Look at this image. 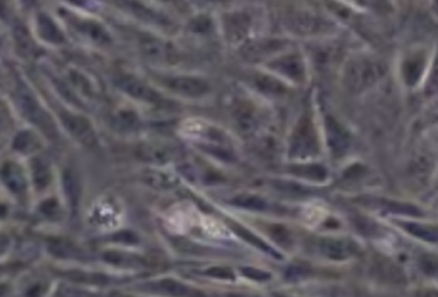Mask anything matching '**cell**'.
<instances>
[{
  "mask_svg": "<svg viewBox=\"0 0 438 297\" xmlns=\"http://www.w3.org/2000/svg\"><path fill=\"white\" fill-rule=\"evenodd\" d=\"M385 73L383 61L372 58H358L346 66L344 80L351 92H359L373 86L385 76Z\"/></svg>",
  "mask_w": 438,
  "mask_h": 297,
  "instance_id": "6da1fadb",
  "label": "cell"
},
{
  "mask_svg": "<svg viewBox=\"0 0 438 297\" xmlns=\"http://www.w3.org/2000/svg\"><path fill=\"white\" fill-rule=\"evenodd\" d=\"M15 101L27 121H30L32 124L38 127L48 138H58V131H57V126L54 123L53 118L44 108L40 106L35 95L24 85L18 86L15 92Z\"/></svg>",
  "mask_w": 438,
  "mask_h": 297,
  "instance_id": "7a4b0ae2",
  "label": "cell"
},
{
  "mask_svg": "<svg viewBox=\"0 0 438 297\" xmlns=\"http://www.w3.org/2000/svg\"><path fill=\"white\" fill-rule=\"evenodd\" d=\"M319 152L318 135L309 117H302L295 127L290 140V158L306 159Z\"/></svg>",
  "mask_w": 438,
  "mask_h": 297,
  "instance_id": "3957f363",
  "label": "cell"
},
{
  "mask_svg": "<svg viewBox=\"0 0 438 297\" xmlns=\"http://www.w3.org/2000/svg\"><path fill=\"white\" fill-rule=\"evenodd\" d=\"M181 152L177 146L164 143H141L136 147V157L154 166H164L178 159Z\"/></svg>",
  "mask_w": 438,
  "mask_h": 297,
  "instance_id": "277c9868",
  "label": "cell"
},
{
  "mask_svg": "<svg viewBox=\"0 0 438 297\" xmlns=\"http://www.w3.org/2000/svg\"><path fill=\"white\" fill-rule=\"evenodd\" d=\"M117 86L122 92L129 94V96L135 98L140 101H144L153 106H162L166 103L163 96L155 92L149 85L145 84L141 80L131 75H122L117 78Z\"/></svg>",
  "mask_w": 438,
  "mask_h": 297,
  "instance_id": "5b68a950",
  "label": "cell"
},
{
  "mask_svg": "<svg viewBox=\"0 0 438 297\" xmlns=\"http://www.w3.org/2000/svg\"><path fill=\"white\" fill-rule=\"evenodd\" d=\"M61 119L64 127L77 141H80L81 144L89 147L97 145L98 143L97 133L92 129L91 123L85 117L72 115L69 112H62Z\"/></svg>",
  "mask_w": 438,
  "mask_h": 297,
  "instance_id": "8992f818",
  "label": "cell"
},
{
  "mask_svg": "<svg viewBox=\"0 0 438 297\" xmlns=\"http://www.w3.org/2000/svg\"><path fill=\"white\" fill-rule=\"evenodd\" d=\"M163 85L171 92L180 94L189 98H199L209 92V85L199 77L172 76L164 77L162 80Z\"/></svg>",
  "mask_w": 438,
  "mask_h": 297,
  "instance_id": "52a82bcc",
  "label": "cell"
},
{
  "mask_svg": "<svg viewBox=\"0 0 438 297\" xmlns=\"http://www.w3.org/2000/svg\"><path fill=\"white\" fill-rule=\"evenodd\" d=\"M140 49L151 61L174 63L177 61V53L174 46L164 40L153 36H144L140 38Z\"/></svg>",
  "mask_w": 438,
  "mask_h": 297,
  "instance_id": "ba28073f",
  "label": "cell"
},
{
  "mask_svg": "<svg viewBox=\"0 0 438 297\" xmlns=\"http://www.w3.org/2000/svg\"><path fill=\"white\" fill-rule=\"evenodd\" d=\"M318 250L328 259L345 260L355 255L358 246L350 240L327 237L318 241Z\"/></svg>",
  "mask_w": 438,
  "mask_h": 297,
  "instance_id": "9c48e42d",
  "label": "cell"
},
{
  "mask_svg": "<svg viewBox=\"0 0 438 297\" xmlns=\"http://www.w3.org/2000/svg\"><path fill=\"white\" fill-rule=\"evenodd\" d=\"M325 126L327 143L331 149V152L336 157L345 154L350 145V136H348V131L345 130L333 117H325Z\"/></svg>",
  "mask_w": 438,
  "mask_h": 297,
  "instance_id": "30bf717a",
  "label": "cell"
},
{
  "mask_svg": "<svg viewBox=\"0 0 438 297\" xmlns=\"http://www.w3.org/2000/svg\"><path fill=\"white\" fill-rule=\"evenodd\" d=\"M269 66L276 72L288 77L290 80L296 81V82H302L304 77H305L304 61H302V57H299L297 54L285 55L280 59L272 61Z\"/></svg>",
  "mask_w": 438,
  "mask_h": 297,
  "instance_id": "8fae6325",
  "label": "cell"
},
{
  "mask_svg": "<svg viewBox=\"0 0 438 297\" xmlns=\"http://www.w3.org/2000/svg\"><path fill=\"white\" fill-rule=\"evenodd\" d=\"M234 124L242 135H251L257 127L255 108L246 101H239L232 109Z\"/></svg>",
  "mask_w": 438,
  "mask_h": 297,
  "instance_id": "7c38bea8",
  "label": "cell"
},
{
  "mask_svg": "<svg viewBox=\"0 0 438 297\" xmlns=\"http://www.w3.org/2000/svg\"><path fill=\"white\" fill-rule=\"evenodd\" d=\"M285 46L281 40H260L251 41L242 48V57L248 61H262L272 54L280 52Z\"/></svg>",
  "mask_w": 438,
  "mask_h": 297,
  "instance_id": "4fadbf2b",
  "label": "cell"
},
{
  "mask_svg": "<svg viewBox=\"0 0 438 297\" xmlns=\"http://www.w3.org/2000/svg\"><path fill=\"white\" fill-rule=\"evenodd\" d=\"M249 30V15L243 13H231L225 17V31L228 40L237 43L248 35Z\"/></svg>",
  "mask_w": 438,
  "mask_h": 297,
  "instance_id": "5bb4252c",
  "label": "cell"
},
{
  "mask_svg": "<svg viewBox=\"0 0 438 297\" xmlns=\"http://www.w3.org/2000/svg\"><path fill=\"white\" fill-rule=\"evenodd\" d=\"M141 180L143 182L155 190H171L180 184V180L177 175L168 173V172L155 171V169L145 171L141 175Z\"/></svg>",
  "mask_w": 438,
  "mask_h": 297,
  "instance_id": "9a60e30c",
  "label": "cell"
},
{
  "mask_svg": "<svg viewBox=\"0 0 438 297\" xmlns=\"http://www.w3.org/2000/svg\"><path fill=\"white\" fill-rule=\"evenodd\" d=\"M36 29L40 38L50 44H63L66 38L58 24L49 15L40 13L36 20Z\"/></svg>",
  "mask_w": 438,
  "mask_h": 297,
  "instance_id": "2e32d148",
  "label": "cell"
},
{
  "mask_svg": "<svg viewBox=\"0 0 438 297\" xmlns=\"http://www.w3.org/2000/svg\"><path fill=\"white\" fill-rule=\"evenodd\" d=\"M425 67V55L422 52L410 54L408 58L402 63V76L407 84L410 86L419 81Z\"/></svg>",
  "mask_w": 438,
  "mask_h": 297,
  "instance_id": "e0dca14e",
  "label": "cell"
},
{
  "mask_svg": "<svg viewBox=\"0 0 438 297\" xmlns=\"http://www.w3.org/2000/svg\"><path fill=\"white\" fill-rule=\"evenodd\" d=\"M0 175L4 183L7 184L8 189L13 194L21 195L26 190V178L22 169L15 163H7L1 169Z\"/></svg>",
  "mask_w": 438,
  "mask_h": 297,
  "instance_id": "ac0fdd59",
  "label": "cell"
},
{
  "mask_svg": "<svg viewBox=\"0 0 438 297\" xmlns=\"http://www.w3.org/2000/svg\"><path fill=\"white\" fill-rule=\"evenodd\" d=\"M72 22L75 24V27L77 30L81 31L83 35H86L87 38L94 40L95 43H99V44H108V43L111 41L109 34H108L106 29H104L101 24H99L98 22L89 21V20H73Z\"/></svg>",
  "mask_w": 438,
  "mask_h": 297,
  "instance_id": "d6986e66",
  "label": "cell"
},
{
  "mask_svg": "<svg viewBox=\"0 0 438 297\" xmlns=\"http://www.w3.org/2000/svg\"><path fill=\"white\" fill-rule=\"evenodd\" d=\"M291 29L297 34H314L325 27V22L316 15H299L291 20Z\"/></svg>",
  "mask_w": 438,
  "mask_h": 297,
  "instance_id": "ffe728a7",
  "label": "cell"
},
{
  "mask_svg": "<svg viewBox=\"0 0 438 297\" xmlns=\"http://www.w3.org/2000/svg\"><path fill=\"white\" fill-rule=\"evenodd\" d=\"M288 169L292 175L306 180L325 181L327 178V169L319 164H292Z\"/></svg>",
  "mask_w": 438,
  "mask_h": 297,
  "instance_id": "44dd1931",
  "label": "cell"
},
{
  "mask_svg": "<svg viewBox=\"0 0 438 297\" xmlns=\"http://www.w3.org/2000/svg\"><path fill=\"white\" fill-rule=\"evenodd\" d=\"M229 224H231V229H234L237 236L241 237V238H243L245 241H248L249 244L254 245V246H255L257 249H259V250L267 252V254H269V255H273L274 258H278V259L282 258L281 255H278L277 252L273 250L272 247H271L269 245L265 244L263 240H260L259 237L255 236L253 232H250L249 229L242 227L240 224H236L234 222H231Z\"/></svg>",
  "mask_w": 438,
  "mask_h": 297,
  "instance_id": "7402d4cb",
  "label": "cell"
},
{
  "mask_svg": "<svg viewBox=\"0 0 438 297\" xmlns=\"http://www.w3.org/2000/svg\"><path fill=\"white\" fill-rule=\"evenodd\" d=\"M255 85L259 92H264L267 95H273V96H281L288 92L285 85L277 78L268 76V75H257L255 77Z\"/></svg>",
  "mask_w": 438,
  "mask_h": 297,
  "instance_id": "603a6c76",
  "label": "cell"
},
{
  "mask_svg": "<svg viewBox=\"0 0 438 297\" xmlns=\"http://www.w3.org/2000/svg\"><path fill=\"white\" fill-rule=\"evenodd\" d=\"M104 260L118 267L137 268L146 266V261L144 259L120 252H106L104 254Z\"/></svg>",
  "mask_w": 438,
  "mask_h": 297,
  "instance_id": "cb8c5ba5",
  "label": "cell"
},
{
  "mask_svg": "<svg viewBox=\"0 0 438 297\" xmlns=\"http://www.w3.org/2000/svg\"><path fill=\"white\" fill-rule=\"evenodd\" d=\"M139 115L129 109L118 110L113 117L114 127L120 131H134L139 127Z\"/></svg>",
  "mask_w": 438,
  "mask_h": 297,
  "instance_id": "d4e9b609",
  "label": "cell"
},
{
  "mask_svg": "<svg viewBox=\"0 0 438 297\" xmlns=\"http://www.w3.org/2000/svg\"><path fill=\"white\" fill-rule=\"evenodd\" d=\"M154 290L160 291L167 295L172 296H185L189 294V289L183 286L181 282H177L174 280H160L158 282L153 283Z\"/></svg>",
  "mask_w": 438,
  "mask_h": 297,
  "instance_id": "484cf974",
  "label": "cell"
},
{
  "mask_svg": "<svg viewBox=\"0 0 438 297\" xmlns=\"http://www.w3.org/2000/svg\"><path fill=\"white\" fill-rule=\"evenodd\" d=\"M32 171H34V182L38 189H44L50 182V171L49 166L46 164L44 159H34L32 163Z\"/></svg>",
  "mask_w": 438,
  "mask_h": 297,
  "instance_id": "4316f807",
  "label": "cell"
},
{
  "mask_svg": "<svg viewBox=\"0 0 438 297\" xmlns=\"http://www.w3.org/2000/svg\"><path fill=\"white\" fill-rule=\"evenodd\" d=\"M40 144H38V140L32 132L30 131H22L17 135V138L15 140V150L21 152H35L38 149Z\"/></svg>",
  "mask_w": 438,
  "mask_h": 297,
  "instance_id": "83f0119b",
  "label": "cell"
},
{
  "mask_svg": "<svg viewBox=\"0 0 438 297\" xmlns=\"http://www.w3.org/2000/svg\"><path fill=\"white\" fill-rule=\"evenodd\" d=\"M402 227L408 229L411 235L425 240V241H430V242H437L438 241L437 229L427 227V226L416 224V223H402Z\"/></svg>",
  "mask_w": 438,
  "mask_h": 297,
  "instance_id": "f1b7e54d",
  "label": "cell"
},
{
  "mask_svg": "<svg viewBox=\"0 0 438 297\" xmlns=\"http://www.w3.org/2000/svg\"><path fill=\"white\" fill-rule=\"evenodd\" d=\"M232 204L236 206H240L243 209H249V210H265L267 204H265L263 198H257L254 195H240L237 198L232 200Z\"/></svg>",
  "mask_w": 438,
  "mask_h": 297,
  "instance_id": "f546056e",
  "label": "cell"
},
{
  "mask_svg": "<svg viewBox=\"0 0 438 297\" xmlns=\"http://www.w3.org/2000/svg\"><path fill=\"white\" fill-rule=\"evenodd\" d=\"M15 36L17 45L20 48V50H21V53L23 55H32V54L35 53V50H36L35 44H34V41L29 36L27 31L24 30L23 27H18L15 30Z\"/></svg>",
  "mask_w": 438,
  "mask_h": 297,
  "instance_id": "4dcf8cb0",
  "label": "cell"
},
{
  "mask_svg": "<svg viewBox=\"0 0 438 297\" xmlns=\"http://www.w3.org/2000/svg\"><path fill=\"white\" fill-rule=\"evenodd\" d=\"M69 278L77 282L91 283V284H106L108 278L99 273H86V272H69Z\"/></svg>",
  "mask_w": 438,
  "mask_h": 297,
  "instance_id": "1f68e13d",
  "label": "cell"
},
{
  "mask_svg": "<svg viewBox=\"0 0 438 297\" xmlns=\"http://www.w3.org/2000/svg\"><path fill=\"white\" fill-rule=\"evenodd\" d=\"M269 235L272 236L273 240L280 244L283 247H288L291 242H292V238H291V233L288 229H285L283 226H278V224H273L269 229Z\"/></svg>",
  "mask_w": 438,
  "mask_h": 297,
  "instance_id": "d6a6232c",
  "label": "cell"
},
{
  "mask_svg": "<svg viewBox=\"0 0 438 297\" xmlns=\"http://www.w3.org/2000/svg\"><path fill=\"white\" fill-rule=\"evenodd\" d=\"M241 272L245 277L257 281V282H265V281L271 280V275L268 272L260 270L257 268H241Z\"/></svg>",
  "mask_w": 438,
  "mask_h": 297,
  "instance_id": "836d02e7",
  "label": "cell"
},
{
  "mask_svg": "<svg viewBox=\"0 0 438 297\" xmlns=\"http://www.w3.org/2000/svg\"><path fill=\"white\" fill-rule=\"evenodd\" d=\"M204 275L214 277V278H219V280H228V281H234V272L231 269L225 267L209 268L208 270H205Z\"/></svg>",
  "mask_w": 438,
  "mask_h": 297,
  "instance_id": "e575fe53",
  "label": "cell"
},
{
  "mask_svg": "<svg viewBox=\"0 0 438 297\" xmlns=\"http://www.w3.org/2000/svg\"><path fill=\"white\" fill-rule=\"evenodd\" d=\"M421 266L427 275L438 277V259L431 255H423L421 259Z\"/></svg>",
  "mask_w": 438,
  "mask_h": 297,
  "instance_id": "d590c367",
  "label": "cell"
},
{
  "mask_svg": "<svg viewBox=\"0 0 438 297\" xmlns=\"http://www.w3.org/2000/svg\"><path fill=\"white\" fill-rule=\"evenodd\" d=\"M114 241L121 244L136 245L139 242V237L131 231H121L113 236Z\"/></svg>",
  "mask_w": 438,
  "mask_h": 297,
  "instance_id": "8d00e7d4",
  "label": "cell"
},
{
  "mask_svg": "<svg viewBox=\"0 0 438 297\" xmlns=\"http://www.w3.org/2000/svg\"><path fill=\"white\" fill-rule=\"evenodd\" d=\"M359 1L364 6L372 8L374 10H379V12L391 10V4L388 0H359Z\"/></svg>",
  "mask_w": 438,
  "mask_h": 297,
  "instance_id": "74e56055",
  "label": "cell"
},
{
  "mask_svg": "<svg viewBox=\"0 0 438 297\" xmlns=\"http://www.w3.org/2000/svg\"><path fill=\"white\" fill-rule=\"evenodd\" d=\"M191 30L195 32H205V31L211 30V20H208L203 15L197 17L191 22Z\"/></svg>",
  "mask_w": 438,
  "mask_h": 297,
  "instance_id": "f35d334b",
  "label": "cell"
},
{
  "mask_svg": "<svg viewBox=\"0 0 438 297\" xmlns=\"http://www.w3.org/2000/svg\"><path fill=\"white\" fill-rule=\"evenodd\" d=\"M41 210L49 218H53L54 214H58V212H59V206H58L55 200H48L45 204L41 206Z\"/></svg>",
  "mask_w": 438,
  "mask_h": 297,
  "instance_id": "ab89813d",
  "label": "cell"
},
{
  "mask_svg": "<svg viewBox=\"0 0 438 297\" xmlns=\"http://www.w3.org/2000/svg\"><path fill=\"white\" fill-rule=\"evenodd\" d=\"M9 123V115H8L7 109L0 103V133L4 131Z\"/></svg>",
  "mask_w": 438,
  "mask_h": 297,
  "instance_id": "60d3db41",
  "label": "cell"
},
{
  "mask_svg": "<svg viewBox=\"0 0 438 297\" xmlns=\"http://www.w3.org/2000/svg\"><path fill=\"white\" fill-rule=\"evenodd\" d=\"M9 246V238L4 235H0V254L6 252Z\"/></svg>",
  "mask_w": 438,
  "mask_h": 297,
  "instance_id": "b9f144b4",
  "label": "cell"
},
{
  "mask_svg": "<svg viewBox=\"0 0 438 297\" xmlns=\"http://www.w3.org/2000/svg\"><path fill=\"white\" fill-rule=\"evenodd\" d=\"M433 7L436 8L438 10V0H433Z\"/></svg>",
  "mask_w": 438,
  "mask_h": 297,
  "instance_id": "7bdbcfd3",
  "label": "cell"
}]
</instances>
